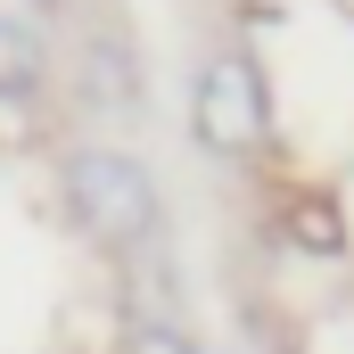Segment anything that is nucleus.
<instances>
[{"instance_id":"nucleus-1","label":"nucleus","mask_w":354,"mask_h":354,"mask_svg":"<svg viewBox=\"0 0 354 354\" xmlns=\"http://www.w3.org/2000/svg\"><path fill=\"white\" fill-rule=\"evenodd\" d=\"M66 198H75L83 231L107 239V248H140L157 231V181L140 174L132 157H115V149H83L66 165Z\"/></svg>"},{"instance_id":"nucleus-2","label":"nucleus","mask_w":354,"mask_h":354,"mask_svg":"<svg viewBox=\"0 0 354 354\" xmlns=\"http://www.w3.org/2000/svg\"><path fill=\"white\" fill-rule=\"evenodd\" d=\"M189 124H198V149H214V157H256V149H264V83H256V66H248V58H214V66L198 75Z\"/></svg>"},{"instance_id":"nucleus-3","label":"nucleus","mask_w":354,"mask_h":354,"mask_svg":"<svg viewBox=\"0 0 354 354\" xmlns=\"http://www.w3.org/2000/svg\"><path fill=\"white\" fill-rule=\"evenodd\" d=\"M33 83H41V41L0 17V99H17V91H33Z\"/></svg>"},{"instance_id":"nucleus-4","label":"nucleus","mask_w":354,"mask_h":354,"mask_svg":"<svg viewBox=\"0 0 354 354\" xmlns=\"http://www.w3.org/2000/svg\"><path fill=\"white\" fill-rule=\"evenodd\" d=\"M132 354H198V346H189L181 330H165V322H140V330H132Z\"/></svg>"}]
</instances>
